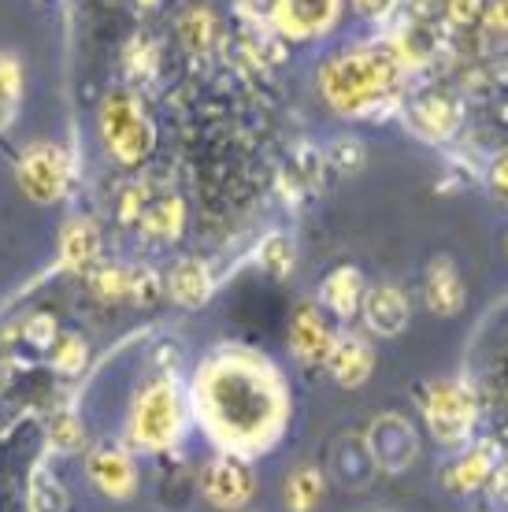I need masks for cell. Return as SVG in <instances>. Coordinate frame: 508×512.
<instances>
[{
    "instance_id": "cell-26",
    "label": "cell",
    "mask_w": 508,
    "mask_h": 512,
    "mask_svg": "<svg viewBox=\"0 0 508 512\" xmlns=\"http://www.w3.org/2000/svg\"><path fill=\"white\" fill-rule=\"evenodd\" d=\"M23 101V67L15 56H0V130L12 127Z\"/></svg>"
},
{
    "instance_id": "cell-21",
    "label": "cell",
    "mask_w": 508,
    "mask_h": 512,
    "mask_svg": "<svg viewBox=\"0 0 508 512\" xmlns=\"http://www.w3.org/2000/svg\"><path fill=\"white\" fill-rule=\"evenodd\" d=\"M327 472L319 468V464H297L290 468L286 475V483H282V505L286 512H316L327 498Z\"/></svg>"
},
{
    "instance_id": "cell-8",
    "label": "cell",
    "mask_w": 508,
    "mask_h": 512,
    "mask_svg": "<svg viewBox=\"0 0 508 512\" xmlns=\"http://www.w3.org/2000/svg\"><path fill=\"white\" fill-rule=\"evenodd\" d=\"M201 494L216 512H242L256 494L253 461L238 453H216L201 472Z\"/></svg>"
},
{
    "instance_id": "cell-15",
    "label": "cell",
    "mask_w": 508,
    "mask_h": 512,
    "mask_svg": "<svg viewBox=\"0 0 508 512\" xmlns=\"http://www.w3.org/2000/svg\"><path fill=\"white\" fill-rule=\"evenodd\" d=\"M423 305L431 308L434 316H457L468 305V286L464 275L453 264V256H434L427 279H423Z\"/></svg>"
},
{
    "instance_id": "cell-28",
    "label": "cell",
    "mask_w": 508,
    "mask_h": 512,
    "mask_svg": "<svg viewBox=\"0 0 508 512\" xmlns=\"http://www.w3.org/2000/svg\"><path fill=\"white\" fill-rule=\"evenodd\" d=\"M323 160L334 171H342V175H356V171H364V164H368V145L356 138V134H342V138H334L327 145Z\"/></svg>"
},
{
    "instance_id": "cell-36",
    "label": "cell",
    "mask_w": 508,
    "mask_h": 512,
    "mask_svg": "<svg viewBox=\"0 0 508 512\" xmlns=\"http://www.w3.org/2000/svg\"><path fill=\"white\" fill-rule=\"evenodd\" d=\"M397 4H401V0H353L356 15L368 19V23H386V19L397 12Z\"/></svg>"
},
{
    "instance_id": "cell-20",
    "label": "cell",
    "mask_w": 508,
    "mask_h": 512,
    "mask_svg": "<svg viewBox=\"0 0 508 512\" xmlns=\"http://www.w3.org/2000/svg\"><path fill=\"white\" fill-rule=\"evenodd\" d=\"M186 231V201L175 197V193H167L160 201L149 205V212L141 216L138 223V234L145 245H156V249H164V245L178 242Z\"/></svg>"
},
{
    "instance_id": "cell-1",
    "label": "cell",
    "mask_w": 508,
    "mask_h": 512,
    "mask_svg": "<svg viewBox=\"0 0 508 512\" xmlns=\"http://www.w3.org/2000/svg\"><path fill=\"white\" fill-rule=\"evenodd\" d=\"M190 401L219 453H238L249 461L275 446L290 420V390L279 368L238 346L219 349L197 368Z\"/></svg>"
},
{
    "instance_id": "cell-32",
    "label": "cell",
    "mask_w": 508,
    "mask_h": 512,
    "mask_svg": "<svg viewBox=\"0 0 508 512\" xmlns=\"http://www.w3.org/2000/svg\"><path fill=\"white\" fill-rule=\"evenodd\" d=\"M127 67H130V75L134 78H156V71H160V45L149 41V38L130 41Z\"/></svg>"
},
{
    "instance_id": "cell-33",
    "label": "cell",
    "mask_w": 508,
    "mask_h": 512,
    "mask_svg": "<svg viewBox=\"0 0 508 512\" xmlns=\"http://www.w3.org/2000/svg\"><path fill=\"white\" fill-rule=\"evenodd\" d=\"M23 338L30 342L34 349H52L56 346V338H60V323L52 312H30L23 320Z\"/></svg>"
},
{
    "instance_id": "cell-29",
    "label": "cell",
    "mask_w": 508,
    "mask_h": 512,
    "mask_svg": "<svg viewBox=\"0 0 508 512\" xmlns=\"http://www.w3.org/2000/svg\"><path fill=\"white\" fill-rule=\"evenodd\" d=\"M127 286H130V268H93V279H89V290L101 297L104 305H115V301H127Z\"/></svg>"
},
{
    "instance_id": "cell-37",
    "label": "cell",
    "mask_w": 508,
    "mask_h": 512,
    "mask_svg": "<svg viewBox=\"0 0 508 512\" xmlns=\"http://www.w3.org/2000/svg\"><path fill=\"white\" fill-rule=\"evenodd\" d=\"M245 8H249L260 23H271V15H275V8H279V0H245Z\"/></svg>"
},
{
    "instance_id": "cell-6",
    "label": "cell",
    "mask_w": 508,
    "mask_h": 512,
    "mask_svg": "<svg viewBox=\"0 0 508 512\" xmlns=\"http://www.w3.org/2000/svg\"><path fill=\"white\" fill-rule=\"evenodd\" d=\"M71 156L60 141H34L26 145L19 164H15V179H19V190L34 201V205H56L67 197V186H71Z\"/></svg>"
},
{
    "instance_id": "cell-5",
    "label": "cell",
    "mask_w": 508,
    "mask_h": 512,
    "mask_svg": "<svg viewBox=\"0 0 508 512\" xmlns=\"http://www.w3.org/2000/svg\"><path fill=\"white\" fill-rule=\"evenodd\" d=\"M423 423L431 435L449 449H464L475 438L479 420V394L464 379H431L420 394Z\"/></svg>"
},
{
    "instance_id": "cell-16",
    "label": "cell",
    "mask_w": 508,
    "mask_h": 512,
    "mask_svg": "<svg viewBox=\"0 0 508 512\" xmlns=\"http://www.w3.org/2000/svg\"><path fill=\"white\" fill-rule=\"evenodd\" d=\"M331 379L345 390H356V386H364L375 372V349H371L368 338H360V334H338V342H334L331 357L323 364Z\"/></svg>"
},
{
    "instance_id": "cell-34",
    "label": "cell",
    "mask_w": 508,
    "mask_h": 512,
    "mask_svg": "<svg viewBox=\"0 0 508 512\" xmlns=\"http://www.w3.org/2000/svg\"><path fill=\"white\" fill-rule=\"evenodd\" d=\"M445 23L457 26V30H468V26L483 23L486 15V0H442Z\"/></svg>"
},
{
    "instance_id": "cell-24",
    "label": "cell",
    "mask_w": 508,
    "mask_h": 512,
    "mask_svg": "<svg viewBox=\"0 0 508 512\" xmlns=\"http://www.w3.org/2000/svg\"><path fill=\"white\" fill-rule=\"evenodd\" d=\"M49 449H52V453H60V457H75V453H82V449H86V427H82V420H78L75 409L52 412Z\"/></svg>"
},
{
    "instance_id": "cell-7",
    "label": "cell",
    "mask_w": 508,
    "mask_h": 512,
    "mask_svg": "<svg viewBox=\"0 0 508 512\" xmlns=\"http://www.w3.org/2000/svg\"><path fill=\"white\" fill-rule=\"evenodd\" d=\"M364 446L379 472L405 475L420 457V431L405 412H379L364 431Z\"/></svg>"
},
{
    "instance_id": "cell-18",
    "label": "cell",
    "mask_w": 508,
    "mask_h": 512,
    "mask_svg": "<svg viewBox=\"0 0 508 512\" xmlns=\"http://www.w3.org/2000/svg\"><path fill=\"white\" fill-rule=\"evenodd\" d=\"M101 260V227L89 216H71L60 231V264L67 271H93Z\"/></svg>"
},
{
    "instance_id": "cell-12",
    "label": "cell",
    "mask_w": 508,
    "mask_h": 512,
    "mask_svg": "<svg viewBox=\"0 0 508 512\" xmlns=\"http://www.w3.org/2000/svg\"><path fill=\"white\" fill-rule=\"evenodd\" d=\"M334 342H338V331H334L327 316H323V308L316 301H305V305H297L290 320V353L305 368H323L327 357H331Z\"/></svg>"
},
{
    "instance_id": "cell-17",
    "label": "cell",
    "mask_w": 508,
    "mask_h": 512,
    "mask_svg": "<svg viewBox=\"0 0 508 512\" xmlns=\"http://www.w3.org/2000/svg\"><path fill=\"white\" fill-rule=\"evenodd\" d=\"M164 290L178 308H190L193 312V308L208 305V297L216 290V279H212V268L204 260L186 256V260H178L175 268L164 275Z\"/></svg>"
},
{
    "instance_id": "cell-25",
    "label": "cell",
    "mask_w": 508,
    "mask_h": 512,
    "mask_svg": "<svg viewBox=\"0 0 508 512\" xmlns=\"http://www.w3.org/2000/svg\"><path fill=\"white\" fill-rule=\"evenodd\" d=\"M256 264L271 279H290V271L297 268V249H293L290 234H267L264 242L256 245Z\"/></svg>"
},
{
    "instance_id": "cell-23",
    "label": "cell",
    "mask_w": 508,
    "mask_h": 512,
    "mask_svg": "<svg viewBox=\"0 0 508 512\" xmlns=\"http://www.w3.org/2000/svg\"><path fill=\"white\" fill-rule=\"evenodd\" d=\"M26 505H30V512H67V490H64V483L52 475L49 464H38V468L30 472Z\"/></svg>"
},
{
    "instance_id": "cell-11",
    "label": "cell",
    "mask_w": 508,
    "mask_h": 512,
    "mask_svg": "<svg viewBox=\"0 0 508 512\" xmlns=\"http://www.w3.org/2000/svg\"><path fill=\"white\" fill-rule=\"evenodd\" d=\"M338 15H342V0H279L271 26L286 41H316L334 30Z\"/></svg>"
},
{
    "instance_id": "cell-2",
    "label": "cell",
    "mask_w": 508,
    "mask_h": 512,
    "mask_svg": "<svg viewBox=\"0 0 508 512\" xmlns=\"http://www.w3.org/2000/svg\"><path fill=\"white\" fill-rule=\"evenodd\" d=\"M408 78H412V64L397 49L394 34H375L331 56L319 67L316 86L331 112L345 119H364L379 116L382 108L401 101Z\"/></svg>"
},
{
    "instance_id": "cell-13",
    "label": "cell",
    "mask_w": 508,
    "mask_h": 512,
    "mask_svg": "<svg viewBox=\"0 0 508 512\" xmlns=\"http://www.w3.org/2000/svg\"><path fill=\"white\" fill-rule=\"evenodd\" d=\"M505 464V453L494 438H483V442H468L464 453L442 472V487L449 494H475L483 490L486 483H494L497 468Z\"/></svg>"
},
{
    "instance_id": "cell-38",
    "label": "cell",
    "mask_w": 508,
    "mask_h": 512,
    "mask_svg": "<svg viewBox=\"0 0 508 512\" xmlns=\"http://www.w3.org/2000/svg\"><path fill=\"white\" fill-rule=\"evenodd\" d=\"M141 4H149V8H153V4H160V0H141Z\"/></svg>"
},
{
    "instance_id": "cell-9",
    "label": "cell",
    "mask_w": 508,
    "mask_h": 512,
    "mask_svg": "<svg viewBox=\"0 0 508 512\" xmlns=\"http://www.w3.org/2000/svg\"><path fill=\"white\" fill-rule=\"evenodd\" d=\"M405 127L427 145H445L464 127V101L442 90L416 93L405 101Z\"/></svg>"
},
{
    "instance_id": "cell-30",
    "label": "cell",
    "mask_w": 508,
    "mask_h": 512,
    "mask_svg": "<svg viewBox=\"0 0 508 512\" xmlns=\"http://www.w3.org/2000/svg\"><path fill=\"white\" fill-rule=\"evenodd\" d=\"M164 275H156L153 268H130V286H127V301L138 308H153L160 297H164Z\"/></svg>"
},
{
    "instance_id": "cell-4",
    "label": "cell",
    "mask_w": 508,
    "mask_h": 512,
    "mask_svg": "<svg viewBox=\"0 0 508 512\" xmlns=\"http://www.w3.org/2000/svg\"><path fill=\"white\" fill-rule=\"evenodd\" d=\"M97 127H101L104 153L112 156L115 164L138 167L153 153L156 127L153 119H149V112L141 108V101L130 90H112L104 97Z\"/></svg>"
},
{
    "instance_id": "cell-19",
    "label": "cell",
    "mask_w": 508,
    "mask_h": 512,
    "mask_svg": "<svg viewBox=\"0 0 508 512\" xmlns=\"http://www.w3.org/2000/svg\"><path fill=\"white\" fill-rule=\"evenodd\" d=\"M364 275H360V268H353V264H342V268H334L327 279L319 282V305L327 308L331 316H338V320H349V316H356L360 312V301H364Z\"/></svg>"
},
{
    "instance_id": "cell-14",
    "label": "cell",
    "mask_w": 508,
    "mask_h": 512,
    "mask_svg": "<svg viewBox=\"0 0 508 512\" xmlns=\"http://www.w3.org/2000/svg\"><path fill=\"white\" fill-rule=\"evenodd\" d=\"M360 316H364V327L379 338H401L412 320V305H408V294L397 286V282H375L364 290V301H360Z\"/></svg>"
},
{
    "instance_id": "cell-10",
    "label": "cell",
    "mask_w": 508,
    "mask_h": 512,
    "mask_svg": "<svg viewBox=\"0 0 508 512\" xmlns=\"http://www.w3.org/2000/svg\"><path fill=\"white\" fill-rule=\"evenodd\" d=\"M86 475L104 498L127 501L130 494L138 490V461H134V449H130L127 442H119V438H101L97 446L89 449Z\"/></svg>"
},
{
    "instance_id": "cell-3",
    "label": "cell",
    "mask_w": 508,
    "mask_h": 512,
    "mask_svg": "<svg viewBox=\"0 0 508 512\" xmlns=\"http://www.w3.org/2000/svg\"><path fill=\"white\" fill-rule=\"evenodd\" d=\"M186 416H190V405H186L178 379L175 375H156L130 401L127 435L145 453H171L182 442Z\"/></svg>"
},
{
    "instance_id": "cell-31",
    "label": "cell",
    "mask_w": 508,
    "mask_h": 512,
    "mask_svg": "<svg viewBox=\"0 0 508 512\" xmlns=\"http://www.w3.org/2000/svg\"><path fill=\"white\" fill-rule=\"evenodd\" d=\"M149 205H153V186L149 182H130L127 190L119 193V219L127 227H138L141 216L149 212Z\"/></svg>"
},
{
    "instance_id": "cell-35",
    "label": "cell",
    "mask_w": 508,
    "mask_h": 512,
    "mask_svg": "<svg viewBox=\"0 0 508 512\" xmlns=\"http://www.w3.org/2000/svg\"><path fill=\"white\" fill-rule=\"evenodd\" d=\"M483 182H486V193L494 197L497 205H508V149H501V153L490 160Z\"/></svg>"
},
{
    "instance_id": "cell-22",
    "label": "cell",
    "mask_w": 508,
    "mask_h": 512,
    "mask_svg": "<svg viewBox=\"0 0 508 512\" xmlns=\"http://www.w3.org/2000/svg\"><path fill=\"white\" fill-rule=\"evenodd\" d=\"M178 41L193 52V56H208V52L216 49L219 41V19L212 8H204V4H193L186 12L178 15Z\"/></svg>"
},
{
    "instance_id": "cell-27",
    "label": "cell",
    "mask_w": 508,
    "mask_h": 512,
    "mask_svg": "<svg viewBox=\"0 0 508 512\" xmlns=\"http://www.w3.org/2000/svg\"><path fill=\"white\" fill-rule=\"evenodd\" d=\"M89 364V346L82 334H60L56 338V346H52V368L67 379H75V375L86 372Z\"/></svg>"
}]
</instances>
